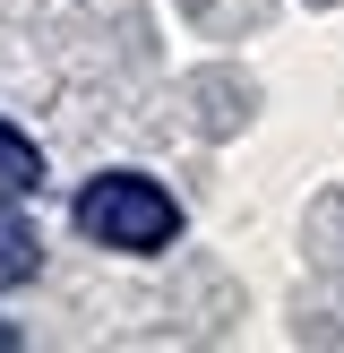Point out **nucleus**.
<instances>
[{
	"label": "nucleus",
	"instance_id": "4",
	"mask_svg": "<svg viewBox=\"0 0 344 353\" xmlns=\"http://www.w3.org/2000/svg\"><path fill=\"white\" fill-rule=\"evenodd\" d=\"M9 345H17V327H9V319H0V353H9Z\"/></svg>",
	"mask_w": 344,
	"mask_h": 353
},
{
	"label": "nucleus",
	"instance_id": "3",
	"mask_svg": "<svg viewBox=\"0 0 344 353\" xmlns=\"http://www.w3.org/2000/svg\"><path fill=\"white\" fill-rule=\"evenodd\" d=\"M43 181V155H34V138H17L9 121H0V190H34Z\"/></svg>",
	"mask_w": 344,
	"mask_h": 353
},
{
	"label": "nucleus",
	"instance_id": "1",
	"mask_svg": "<svg viewBox=\"0 0 344 353\" xmlns=\"http://www.w3.org/2000/svg\"><path fill=\"white\" fill-rule=\"evenodd\" d=\"M78 233L103 241V250L147 259V250H164V241L181 233V207H172L147 172H95V181L78 190Z\"/></svg>",
	"mask_w": 344,
	"mask_h": 353
},
{
	"label": "nucleus",
	"instance_id": "2",
	"mask_svg": "<svg viewBox=\"0 0 344 353\" xmlns=\"http://www.w3.org/2000/svg\"><path fill=\"white\" fill-rule=\"evenodd\" d=\"M43 268V233H34L17 207H0V285H26Z\"/></svg>",
	"mask_w": 344,
	"mask_h": 353
}]
</instances>
